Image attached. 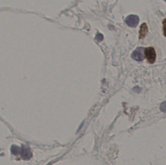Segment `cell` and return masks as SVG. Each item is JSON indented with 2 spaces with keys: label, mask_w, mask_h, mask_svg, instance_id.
<instances>
[{
  "label": "cell",
  "mask_w": 166,
  "mask_h": 165,
  "mask_svg": "<svg viewBox=\"0 0 166 165\" xmlns=\"http://www.w3.org/2000/svg\"><path fill=\"white\" fill-rule=\"evenodd\" d=\"M144 54L147 61L150 63H154L156 61V53L155 49L152 47L146 48L144 50Z\"/></svg>",
  "instance_id": "1"
},
{
  "label": "cell",
  "mask_w": 166,
  "mask_h": 165,
  "mask_svg": "<svg viewBox=\"0 0 166 165\" xmlns=\"http://www.w3.org/2000/svg\"><path fill=\"white\" fill-rule=\"evenodd\" d=\"M144 48L142 47H139L135 49L131 55L132 59L137 61H141L143 60L144 58Z\"/></svg>",
  "instance_id": "2"
},
{
  "label": "cell",
  "mask_w": 166,
  "mask_h": 165,
  "mask_svg": "<svg viewBox=\"0 0 166 165\" xmlns=\"http://www.w3.org/2000/svg\"><path fill=\"white\" fill-rule=\"evenodd\" d=\"M139 18L137 15H130L127 17L125 19V22L128 26L135 27L139 24Z\"/></svg>",
  "instance_id": "3"
},
{
  "label": "cell",
  "mask_w": 166,
  "mask_h": 165,
  "mask_svg": "<svg viewBox=\"0 0 166 165\" xmlns=\"http://www.w3.org/2000/svg\"><path fill=\"white\" fill-rule=\"evenodd\" d=\"M20 154L21 157L24 160H29L32 157V154L30 149L26 146H23L21 150Z\"/></svg>",
  "instance_id": "4"
},
{
  "label": "cell",
  "mask_w": 166,
  "mask_h": 165,
  "mask_svg": "<svg viewBox=\"0 0 166 165\" xmlns=\"http://www.w3.org/2000/svg\"><path fill=\"white\" fill-rule=\"evenodd\" d=\"M148 28L146 23H144L140 26L139 30V38L142 39L146 36L148 33Z\"/></svg>",
  "instance_id": "5"
},
{
  "label": "cell",
  "mask_w": 166,
  "mask_h": 165,
  "mask_svg": "<svg viewBox=\"0 0 166 165\" xmlns=\"http://www.w3.org/2000/svg\"><path fill=\"white\" fill-rule=\"evenodd\" d=\"M160 109L163 112L166 113V101L161 104Z\"/></svg>",
  "instance_id": "6"
},
{
  "label": "cell",
  "mask_w": 166,
  "mask_h": 165,
  "mask_svg": "<svg viewBox=\"0 0 166 165\" xmlns=\"http://www.w3.org/2000/svg\"><path fill=\"white\" fill-rule=\"evenodd\" d=\"M163 30L164 35L166 36V18H165L163 22Z\"/></svg>",
  "instance_id": "7"
}]
</instances>
